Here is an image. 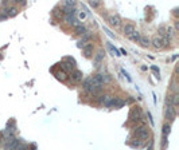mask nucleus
<instances>
[{
  "mask_svg": "<svg viewBox=\"0 0 179 150\" xmlns=\"http://www.w3.org/2000/svg\"><path fill=\"white\" fill-rule=\"evenodd\" d=\"M121 71H123V74H124V77H125V78H127V81H128V82H132V78L129 77V74H128V73H127V71H125V70H124V69L121 70Z\"/></svg>",
  "mask_w": 179,
  "mask_h": 150,
  "instance_id": "4be33fe9",
  "label": "nucleus"
},
{
  "mask_svg": "<svg viewBox=\"0 0 179 150\" xmlns=\"http://www.w3.org/2000/svg\"><path fill=\"white\" fill-rule=\"evenodd\" d=\"M119 51H120V55H121V54H123V55H127V51H125L124 48H120Z\"/></svg>",
  "mask_w": 179,
  "mask_h": 150,
  "instance_id": "cd10ccee",
  "label": "nucleus"
},
{
  "mask_svg": "<svg viewBox=\"0 0 179 150\" xmlns=\"http://www.w3.org/2000/svg\"><path fill=\"white\" fill-rule=\"evenodd\" d=\"M59 66H61V71H63V73H73L75 70V60L71 56H67Z\"/></svg>",
  "mask_w": 179,
  "mask_h": 150,
  "instance_id": "f03ea898",
  "label": "nucleus"
},
{
  "mask_svg": "<svg viewBox=\"0 0 179 150\" xmlns=\"http://www.w3.org/2000/svg\"><path fill=\"white\" fill-rule=\"evenodd\" d=\"M137 43H139V44H140L141 47H148V46H150V44H151V40H150V38H148V36H144V35H140V38H139Z\"/></svg>",
  "mask_w": 179,
  "mask_h": 150,
  "instance_id": "ddd939ff",
  "label": "nucleus"
},
{
  "mask_svg": "<svg viewBox=\"0 0 179 150\" xmlns=\"http://www.w3.org/2000/svg\"><path fill=\"white\" fill-rule=\"evenodd\" d=\"M175 107L174 106H171V105H168L167 106V110H166V118L170 121H172L174 118H175Z\"/></svg>",
  "mask_w": 179,
  "mask_h": 150,
  "instance_id": "9b49d317",
  "label": "nucleus"
},
{
  "mask_svg": "<svg viewBox=\"0 0 179 150\" xmlns=\"http://www.w3.org/2000/svg\"><path fill=\"white\" fill-rule=\"evenodd\" d=\"M151 70L154 71V73L156 74V77L159 78V74H160V70H159V67L158 66H151Z\"/></svg>",
  "mask_w": 179,
  "mask_h": 150,
  "instance_id": "aec40b11",
  "label": "nucleus"
},
{
  "mask_svg": "<svg viewBox=\"0 0 179 150\" xmlns=\"http://www.w3.org/2000/svg\"><path fill=\"white\" fill-rule=\"evenodd\" d=\"M86 32H88V30H86V27L82 23H80L77 27H75V34L77 35H85Z\"/></svg>",
  "mask_w": 179,
  "mask_h": 150,
  "instance_id": "2eb2a0df",
  "label": "nucleus"
},
{
  "mask_svg": "<svg viewBox=\"0 0 179 150\" xmlns=\"http://www.w3.org/2000/svg\"><path fill=\"white\" fill-rule=\"evenodd\" d=\"M78 16H80V19H85V18H86V12L85 11L80 12V14H78Z\"/></svg>",
  "mask_w": 179,
  "mask_h": 150,
  "instance_id": "a878e982",
  "label": "nucleus"
},
{
  "mask_svg": "<svg viewBox=\"0 0 179 150\" xmlns=\"http://www.w3.org/2000/svg\"><path fill=\"white\" fill-rule=\"evenodd\" d=\"M1 139H3V135L0 134V143H1Z\"/></svg>",
  "mask_w": 179,
  "mask_h": 150,
  "instance_id": "c85d7f7f",
  "label": "nucleus"
},
{
  "mask_svg": "<svg viewBox=\"0 0 179 150\" xmlns=\"http://www.w3.org/2000/svg\"><path fill=\"white\" fill-rule=\"evenodd\" d=\"M133 134H135V137H137L139 139H143V141H145V139H148L151 137L150 129H148L147 126H137L136 129L133 130Z\"/></svg>",
  "mask_w": 179,
  "mask_h": 150,
  "instance_id": "7ed1b4c3",
  "label": "nucleus"
},
{
  "mask_svg": "<svg viewBox=\"0 0 179 150\" xmlns=\"http://www.w3.org/2000/svg\"><path fill=\"white\" fill-rule=\"evenodd\" d=\"M147 114H148V118H150V123H151V125H154V119H152V115H151V113L148 111Z\"/></svg>",
  "mask_w": 179,
  "mask_h": 150,
  "instance_id": "bb28decb",
  "label": "nucleus"
},
{
  "mask_svg": "<svg viewBox=\"0 0 179 150\" xmlns=\"http://www.w3.org/2000/svg\"><path fill=\"white\" fill-rule=\"evenodd\" d=\"M152 46L155 47L156 50L163 48V44H162V39H160V36H155V38L152 39Z\"/></svg>",
  "mask_w": 179,
  "mask_h": 150,
  "instance_id": "4468645a",
  "label": "nucleus"
},
{
  "mask_svg": "<svg viewBox=\"0 0 179 150\" xmlns=\"http://www.w3.org/2000/svg\"><path fill=\"white\" fill-rule=\"evenodd\" d=\"M170 130H171V126H170L168 123H166V125L163 126V135H164V138L170 134Z\"/></svg>",
  "mask_w": 179,
  "mask_h": 150,
  "instance_id": "6ab92c4d",
  "label": "nucleus"
},
{
  "mask_svg": "<svg viewBox=\"0 0 179 150\" xmlns=\"http://www.w3.org/2000/svg\"><path fill=\"white\" fill-rule=\"evenodd\" d=\"M143 118V113H141V109L139 106H133L131 109V113H129V121L131 122H139Z\"/></svg>",
  "mask_w": 179,
  "mask_h": 150,
  "instance_id": "20e7f679",
  "label": "nucleus"
},
{
  "mask_svg": "<svg viewBox=\"0 0 179 150\" xmlns=\"http://www.w3.org/2000/svg\"><path fill=\"white\" fill-rule=\"evenodd\" d=\"M54 75H55V78L58 79V81H61V82H65L67 79V74L66 73H63V71H58V73H54Z\"/></svg>",
  "mask_w": 179,
  "mask_h": 150,
  "instance_id": "dca6fc26",
  "label": "nucleus"
},
{
  "mask_svg": "<svg viewBox=\"0 0 179 150\" xmlns=\"http://www.w3.org/2000/svg\"><path fill=\"white\" fill-rule=\"evenodd\" d=\"M19 139L15 138V137H11V138H5L4 139V150H16L18 145H19Z\"/></svg>",
  "mask_w": 179,
  "mask_h": 150,
  "instance_id": "39448f33",
  "label": "nucleus"
},
{
  "mask_svg": "<svg viewBox=\"0 0 179 150\" xmlns=\"http://www.w3.org/2000/svg\"><path fill=\"white\" fill-rule=\"evenodd\" d=\"M94 77L97 78L98 79V82H100V83H101L102 86L104 85H106V83H109V82L112 81V78H110V75H109V74H106V73H98V74H96V75H94Z\"/></svg>",
  "mask_w": 179,
  "mask_h": 150,
  "instance_id": "423d86ee",
  "label": "nucleus"
},
{
  "mask_svg": "<svg viewBox=\"0 0 179 150\" xmlns=\"http://www.w3.org/2000/svg\"><path fill=\"white\" fill-rule=\"evenodd\" d=\"M82 77H84V74H82V71H80V70H74L73 73H70V79L73 83H78V82L82 81Z\"/></svg>",
  "mask_w": 179,
  "mask_h": 150,
  "instance_id": "6e6552de",
  "label": "nucleus"
},
{
  "mask_svg": "<svg viewBox=\"0 0 179 150\" xmlns=\"http://www.w3.org/2000/svg\"><path fill=\"white\" fill-rule=\"evenodd\" d=\"M104 56H105V52L102 50H100L97 52V54L94 55V58H93V63H94V67H98V66L101 64V62L104 60Z\"/></svg>",
  "mask_w": 179,
  "mask_h": 150,
  "instance_id": "1a4fd4ad",
  "label": "nucleus"
},
{
  "mask_svg": "<svg viewBox=\"0 0 179 150\" xmlns=\"http://www.w3.org/2000/svg\"><path fill=\"white\" fill-rule=\"evenodd\" d=\"M82 87L86 92L89 94H93V95H98L102 90V85L98 82V79L96 77H89L86 78L84 83H82Z\"/></svg>",
  "mask_w": 179,
  "mask_h": 150,
  "instance_id": "f257e3e1",
  "label": "nucleus"
},
{
  "mask_svg": "<svg viewBox=\"0 0 179 150\" xmlns=\"http://www.w3.org/2000/svg\"><path fill=\"white\" fill-rule=\"evenodd\" d=\"M135 141H136V139H135ZM141 145H143V142H140V141H136V142L132 143V146H136V147H140Z\"/></svg>",
  "mask_w": 179,
  "mask_h": 150,
  "instance_id": "393cba45",
  "label": "nucleus"
},
{
  "mask_svg": "<svg viewBox=\"0 0 179 150\" xmlns=\"http://www.w3.org/2000/svg\"><path fill=\"white\" fill-rule=\"evenodd\" d=\"M104 31H105V32L109 35V36H110V38H116V36H115V34H112V32H110V31H109L106 27H104Z\"/></svg>",
  "mask_w": 179,
  "mask_h": 150,
  "instance_id": "b1692460",
  "label": "nucleus"
},
{
  "mask_svg": "<svg viewBox=\"0 0 179 150\" xmlns=\"http://www.w3.org/2000/svg\"><path fill=\"white\" fill-rule=\"evenodd\" d=\"M108 22H109V24H110L112 27L119 28L121 26V18L119 15H110L108 18Z\"/></svg>",
  "mask_w": 179,
  "mask_h": 150,
  "instance_id": "0eeeda50",
  "label": "nucleus"
},
{
  "mask_svg": "<svg viewBox=\"0 0 179 150\" xmlns=\"http://www.w3.org/2000/svg\"><path fill=\"white\" fill-rule=\"evenodd\" d=\"M106 48H108V51L110 52V55H112V56H121V55H120V51L117 50L116 47L113 46L110 42H106Z\"/></svg>",
  "mask_w": 179,
  "mask_h": 150,
  "instance_id": "f8f14e48",
  "label": "nucleus"
},
{
  "mask_svg": "<svg viewBox=\"0 0 179 150\" xmlns=\"http://www.w3.org/2000/svg\"><path fill=\"white\" fill-rule=\"evenodd\" d=\"M128 38L131 39L132 42H137V40H139V38H140V32H139V31H136V30H135V31H133V32H132V34L129 35Z\"/></svg>",
  "mask_w": 179,
  "mask_h": 150,
  "instance_id": "a211bd4d",
  "label": "nucleus"
},
{
  "mask_svg": "<svg viewBox=\"0 0 179 150\" xmlns=\"http://www.w3.org/2000/svg\"><path fill=\"white\" fill-rule=\"evenodd\" d=\"M82 52H84V55L86 58H90L93 55V44L92 43H86L84 46V48H82Z\"/></svg>",
  "mask_w": 179,
  "mask_h": 150,
  "instance_id": "9d476101",
  "label": "nucleus"
},
{
  "mask_svg": "<svg viewBox=\"0 0 179 150\" xmlns=\"http://www.w3.org/2000/svg\"><path fill=\"white\" fill-rule=\"evenodd\" d=\"M16 14H18V8H15V7L10 8V14H8V16H15Z\"/></svg>",
  "mask_w": 179,
  "mask_h": 150,
  "instance_id": "412c9836",
  "label": "nucleus"
},
{
  "mask_svg": "<svg viewBox=\"0 0 179 150\" xmlns=\"http://www.w3.org/2000/svg\"><path fill=\"white\" fill-rule=\"evenodd\" d=\"M133 31H135V26L133 24H125V27H124V34L127 35V36H129V35L132 34Z\"/></svg>",
  "mask_w": 179,
  "mask_h": 150,
  "instance_id": "f3484780",
  "label": "nucleus"
},
{
  "mask_svg": "<svg viewBox=\"0 0 179 150\" xmlns=\"http://www.w3.org/2000/svg\"><path fill=\"white\" fill-rule=\"evenodd\" d=\"M89 5L92 8H97L100 5V1H89Z\"/></svg>",
  "mask_w": 179,
  "mask_h": 150,
  "instance_id": "5701e85b",
  "label": "nucleus"
}]
</instances>
